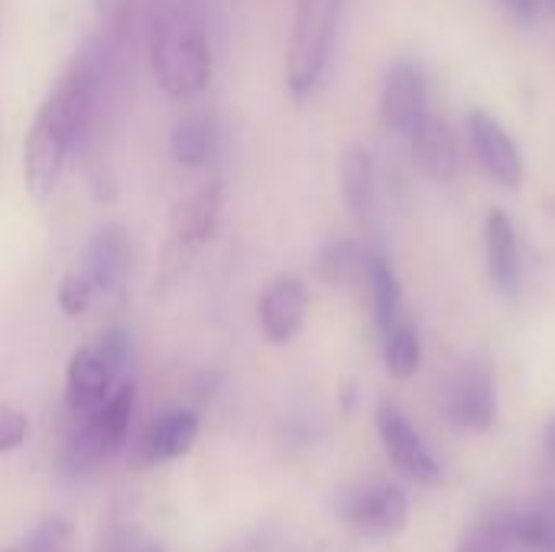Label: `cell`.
Wrapping results in <instances>:
<instances>
[{"label": "cell", "instance_id": "obj_29", "mask_svg": "<svg viewBox=\"0 0 555 552\" xmlns=\"http://www.w3.org/2000/svg\"><path fill=\"white\" fill-rule=\"evenodd\" d=\"M101 552H166L153 537L137 534V530H117L104 540Z\"/></svg>", "mask_w": 555, "mask_h": 552}, {"label": "cell", "instance_id": "obj_8", "mask_svg": "<svg viewBox=\"0 0 555 552\" xmlns=\"http://www.w3.org/2000/svg\"><path fill=\"white\" fill-rule=\"evenodd\" d=\"M75 270L91 283L98 299L117 293L130 273V238H127V231L120 224H101L88 238Z\"/></svg>", "mask_w": 555, "mask_h": 552}, {"label": "cell", "instance_id": "obj_22", "mask_svg": "<svg viewBox=\"0 0 555 552\" xmlns=\"http://www.w3.org/2000/svg\"><path fill=\"white\" fill-rule=\"evenodd\" d=\"M387 345H384V358H387V371L397 377V381H406L416 374L420 368V358H423V348H420V335L410 322H397L387 335Z\"/></svg>", "mask_w": 555, "mask_h": 552}, {"label": "cell", "instance_id": "obj_10", "mask_svg": "<svg viewBox=\"0 0 555 552\" xmlns=\"http://www.w3.org/2000/svg\"><path fill=\"white\" fill-rule=\"evenodd\" d=\"M117 384L120 381L114 377V371L101 358L98 345L78 348L68 361V371H65V407H68L72 420L91 416L114 394Z\"/></svg>", "mask_w": 555, "mask_h": 552}, {"label": "cell", "instance_id": "obj_13", "mask_svg": "<svg viewBox=\"0 0 555 552\" xmlns=\"http://www.w3.org/2000/svg\"><path fill=\"white\" fill-rule=\"evenodd\" d=\"M348 517L364 537H393L406 524V495L397 485H374L351 501Z\"/></svg>", "mask_w": 555, "mask_h": 552}, {"label": "cell", "instance_id": "obj_14", "mask_svg": "<svg viewBox=\"0 0 555 552\" xmlns=\"http://www.w3.org/2000/svg\"><path fill=\"white\" fill-rule=\"evenodd\" d=\"M410 140H413V153H416V159H420V166H423V172L429 179L452 182L459 176L462 146H459V137H455L449 120L429 114Z\"/></svg>", "mask_w": 555, "mask_h": 552}, {"label": "cell", "instance_id": "obj_4", "mask_svg": "<svg viewBox=\"0 0 555 552\" xmlns=\"http://www.w3.org/2000/svg\"><path fill=\"white\" fill-rule=\"evenodd\" d=\"M341 0H299L286 49V85L296 98H309L332 59Z\"/></svg>", "mask_w": 555, "mask_h": 552}, {"label": "cell", "instance_id": "obj_30", "mask_svg": "<svg viewBox=\"0 0 555 552\" xmlns=\"http://www.w3.org/2000/svg\"><path fill=\"white\" fill-rule=\"evenodd\" d=\"M550 7H553V13H555V0H550Z\"/></svg>", "mask_w": 555, "mask_h": 552}, {"label": "cell", "instance_id": "obj_9", "mask_svg": "<svg viewBox=\"0 0 555 552\" xmlns=\"http://www.w3.org/2000/svg\"><path fill=\"white\" fill-rule=\"evenodd\" d=\"M468 137H472L478 163L498 185L517 189L524 182V156L514 137L504 130V124H498L488 111L478 107L468 117Z\"/></svg>", "mask_w": 555, "mask_h": 552}, {"label": "cell", "instance_id": "obj_28", "mask_svg": "<svg viewBox=\"0 0 555 552\" xmlns=\"http://www.w3.org/2000/svg\"><path fill=\"white\" fill-rule=\"evenodd\" d=\"M26 429H29L26 416H23L16 407L0 403V455L20 449V446L26 442Z\"/></svg>", "mask_w": 555, "mask_h": 552}, {"label": "cell", "instance_id": "obj_25", "mask_svg": "<svg viewBox=\"0 0 555 552\" xmlns=\"http://www.w3.org/2000/svg\"><path fill=\"white\" fill-rule=\"evenodd\" d=\"M94 299H98V293L91 290V283H88L78 270H72V273H65V277L59 280L55 303H59V309H62L65 316H81V312H88V309L94 306Z\"/></svg>", "mask_w": 555, "mask_h": 552}, {"label": "cell", "instance_id": "obj_11", "mask_svg": "<svg viewBox=\"0 0 555 552\" xmlns=\"http://www.w3.org/2000/svg\"><path fill=\"white\" fill-rule=\"evenodd\" d=\"M449 416H452V423H459L462 429H472V433L491 429V423L498 416V397H494L491 371L485 364H472L452 381Z\"/></svg>", "mask_w": 555, "mask_h": 552}, {"label": "cell", "instance_id": "obj_2", "mask_svg": "<svg viewBox=\"0 0 555 552\" xmlns=\"http://www.w3.org/2000/svg\"><path fill=\"white\" fill-rule=\"evenodd\" d=\"M143 39L150 49L153 75L172 101L202 94L211 81V46L205 29L179 7L153 3L146 10Z\"/></svg>", "mask_w": 555, "mask_h": 552}, {"label": "cell", "instance_id": "obj_23", "mask_svg": "<svg viewBox=\"0 0 555 552\" xmlns=\"http://www.w3.org/2000/svg\"><path fill=\"white\" fill-rule=\"evenodd\" d=\"M517 524L527 530L533 547L540 552H555V495L537 501L527 514L517 517Z\"/></svg>", "mask_w": 555, "mask_h": 552}, {"label": "cell", "instance_id": "obj_17", "mask_svg": "<svg viewBox=\"0 0 555 552\" xmlns=\"http://www.w3.org/2000/svg\"><path fill=\"white\" fill-rule=\"evenodd\" d=\"M364 273H367V290H371V312H374V325L380 329V335H387L397 322H403V293H400V280L390 267V260L384 254H371L364 260Z\"/></svg>", "mask_w": 555, "mask_h": 552}, {"label": "cell", "instance_id": "obj_6", "mask_svg": "<svg viewBox=\"0 0 555 552\" xmlns=\"http://www.w3.org/2000/svg\"><path fill=\"white\" fill-rule=\"evenodd\" d=\"M429 117L426 75L413 59H397L380 85V120L390 133L413 137Z\"/></svg>", "mask_w": 555, "mask_h": 552}, {"label": "cell", "instance_id": "obj_7", "mask_svg": "<svg viewBox=\"0 0 555 552\" xmlns=\"http://www.w3.org/2000/svg\"><path fill=\"white\" fill-rule=\"evenodd\" d=\"M377 433H380V442H384L390 462L403 475H410L420 485H439L442 482L439 462L433 459V452L426 449V442L420 439V433L413 429V423L397 407L384 403L377 410Z\"/></svg>", "mask_w": 555, "mask_h": 552}, {"label": "cell", "instance_id": "obj_1", "mask_svg": "<svg viewBox=\"0 0 555 552\" xmlns=\"http://www.w3.org/2000/svg\"><path fill=\"white\" fill-rule=\"evenodd\" d=\"M107 72L111 55L104 42L88 46L39 104L23 140V179L36 202L52 198L68 156L94 137L107 101Z\"/></svg>", "mask_w": 555, "mask_h": 552}, {"label": "cell", "instance_id": "obj_24", "mask_svg": "<svg viewBox=\"0 0 555 552\" xmlns=\"http://www.w3.org/2000/svg\"><path fill=\"white\" fill-rule=\"evenodd\" d=\"M98 20L111 46H127L133 33V0H94Z\"/></svg>", "mask_w": 555, "mask_h": 552}, {"label": "cell", "instance_id": "obj_26", "mask_svg": "<svg viewBox=\"0 0 555 552\" xmlns=\"http://www.w3.org/2000/svg\"><path fill=\"white\" fill-rule=\"evenodd\" d=\"M98 351L107 361V368L114 371V377L120 381L124 371H127V361H130V338H127V332L124 329H107L98 338Z\"/></svg>", "mask_w": 555, "mask_h": 552}, {"label": "cell", "instance_id": "obj_19", "mask_svg": "<svg viewBox=\"0 0 555 552\" xmlns=\"http://www.w3.org/2000/svg\"><path fill=\"white\" fill-rule=\"evenodd\" d=\"M169 150L172 159L179 166H202L208 163V156L215 153V124L208 114H185L182 120H176L172 137H169Z\"/></svg>", "mask_w": 555, "mask_h": 552}, {"label": "cell", "instance_id": "obj_3", "mask_svg": "<svg viewBox=\"0 0 555 552\" xmlns=\"http://www.w3.org/2000/svg\"><path fill=\"white\" fill-rule=\"evenodd\" d=\"M221 205H224L221 179H211V182L198 185L195 192H189L182 202H176V208L169 215L166 241L159 251L156 277H153V296L166 299L182 286L192 264L198 260V254L218 231Z\"/></svg>", "mask_w": 555, "mask_h": 552}, {"label": "cell", "instance_id": "obj_12", "mask_svg": "<svg viewBox=\"0 0 555 552\" xmlns=\"http://www.w3.org/2000/svg\"><path fill=\"white\" fill-rule=\"evenodd\" d=\"M306 319V286L296 277H276L260 296V329L273 345H286L299 335Z\"/></svg>", "mask_w": 555, "mask_h": 552}, {"label": "cell", "instance_id": "obj_31", "mask_svg": "<svg viewBox=\"0 0 555 552\" xmlns=\"http://www.w3.org/2000/svg\"><path fill=\"white\" fill-rule=\"evenodd\" d=\"M0 552H20V550H0Z\"/></svg>", "mask_w": 555, "mask_h": 552}, {"label": "cell", "instance_id": "obj_21", "mask_svg": "<svg viewBox=\"0 0 555 552\" xmlns=\"http://www.w3.org/2000/svg\"><path fill=\"white\" fill-rule=\"evenodd\" d=\"M364 260H367V257L358 251L354 241H332V244L319 254L315 273H319V280L328 283V286H345V283L358 280V273L364 270Z\"/></svg>", "mask_w": 555, "mask_h": 552}, {"label": "cell", "instance_id": "obj_18", "mask_svg": "<svg viewBox=\"0 0 555 552\" xmlns=\"http://www.w3.org/2000/svg\"><path fill=\"white\" fill-rule=\"evenodd\" d=\"M338 179H341V198H345L348 211L358 215V218H364L374 208V192H377L374 156L364 146H348L341 153Z\"/></svg>", "mask_w": 555, "mask_h": 552}, {"label": "cell", "instance_id": "obj_5", "mask_svg": "<svg viewBox=\"0 0 555 552\" xmlns=\"http://www.w3.org/2000/svg\"><path fill=\"white\" fill-rule=\"evenodd\" d=\"M130 420H133V384L120 381L114 394L91 416L72 420V433L62 449V465L72 475H85L98 468L127 442Z\"/></svg>", "mask_w": 555, "mask_h": 552}, {"label": "cell", "instance_id": "obj_20", "mask_svg": "<svg viewBox=\"0 0 555 552\" xmlns=\"http://www.w3.org/2000/svg\"><path fill=\"white\" fill-rule=\"evenodd\" d=\"M455 552H540V550L533 547V540L527 537V530L517 524V517H511V521L485 524V527L472 530Z\"/></svg>", "mask_w": 555, "mask_h": 552}, {"label": "cell", "instance_id": "obj_27", "mask_svg": "<svg viewBox=\"0 0 555 552\" xmlns=\"http://www.w3.org/2000/svg\"><path fill=\"white\" fill-rule=\"evenodd\" d=\"M68 540H72V527L65 521L52 517L33 534L26 552H68Z\"/></svg>", "mask_w": 555, "mask_h": 552}, {"label": "cell", "instance_id": "obj_15", "mask_svg": "<svg viewBox=\"0 0 555 552\" xmlns=\"http://www.w3.org/2000/svg\"><path fill=\"white\" fill-rule=\"evenodd\" d=\"M485 251H488V273L501 293H517L520 286V251H517V231L507 211L491 208L485 221Z\"/></svg>", "mask_w": 555, "mask_h": 552}, {"label": "cell", "instance_id": "obj_16", "mask_svg": "<svg viewBox=\"0 0 555 552\" xmlns=\"http://www.w3.org/2000/svg\"><path fill=\"white\" fill-rule=\"evenodd\" d=\"M198 439V416L192 410H169L163 413L146 439H143V459L146 462H172L185 455Z\"/></svg>", "mask_w": 555, "mask_h": 552}]
</instances>
